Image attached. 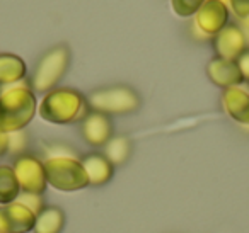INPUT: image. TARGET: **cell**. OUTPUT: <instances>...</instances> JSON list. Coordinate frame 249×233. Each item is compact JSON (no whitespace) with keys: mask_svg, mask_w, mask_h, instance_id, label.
I'll return each instance as SVG.
<instances>
[{"mask_svg":"<svg viewBox=\"0 0 249 233\" xmlns=\"http://www.w3.org/2000/svg\"><path fill=\"white\" fill-rule=\"evenodd\" d=\"M65 228V213L58 206H45L36 215L33 233H62Z\"/></svg>","mask_w":249,"mask_h":233,"instance_id":"9a60e30c","label":"cell"},{"mask_svg":"<svg viewBox=\"0 0 249 233\" xmlns=\"http://www.w3.org/2000/svg\"><path fill=\"white\" fill-rule=\"evenodd\" d=\"M213 48L218 58L237 62V58L248 50L246 36L239 24H227L218 34L213 36Z\"/></svg>","mask_w":249,"mask_h":233,"instance_id":"30bf717a","label":"cell"},{"mask_svg":"<svg viewBox=\"0 0 249 233\" xmlns=\"http://www.w3.org/2000/svg\"><path fill=\"white\" fill-rule=\"evenodd\" d=\"M38 113V100L24 80L0 90V131H22Z\"/></svg>","mask_w":249,"mask_h":233,"instance_id":"6da1fadb","label":"cell"},{"mask_svg":"<svg viewBox=\"0 0 249 233\" xmlns=\"http://www.w3.org/2000/svg\"><path fill=\"white\" fill-rule=\"evenodd\" d=\"M18 202H21V204H24L26 208L31 209L35 215H38V213L43 211V208H45V199H43L41 194H29V192H21L18 198Z\"/></svg>","mask_w":249,"mask_h":233,"instance_id":"d6986e66","label":"cell"},{"mask_svg":"<svg viewBox=\"0 0 249 233\" xmlns=\"http://www.w3.org/2000/svg\"><path fill=\"white\" fill-rule=\"evenodd\" d=\"M140 96L128 85H109L89 94L87 104L90 111L103 113L106 116L130 114L140 107Z\"/></svg>","mask_w":249,"mask_h":233,"instance_id":"5b68a950","label":"cell"},{"mask_svg":"<svg viewBox=\"0 0 249 233\" xmlns=\"http://www.w3.org/2000/svg\"><path fill=\"white\" fill-rule=\"evenodd\" d=\"M207 77L213 85L220 87V89H229V87H237L244 82L239 70L237 63L231 62V60L224 58H212L207 65Z\"/></svg>","mask_w":249,"mask_h":233,"instance_id":"8fae6325","label":"cell"},{"mask_svg":"<svg viewBox=\"0 0 249 233\" xmlns=\"http://www.w3.org/2000/svg\"><path fill=\"white\" fill-rule=\"evenodd\" d=\"M9 153V133L0 131V155Z\"/></svg>","mask_w":249,"mask_h":233,"instance_id":"603a6c76","label":"cell"},{"mask_svg":"<svg viewBox=\"0 0 249 233\" xmlns=\"http://www.w3.org/2000/svg\"><path fill=\"white\" fill-rule=\"evenodd\" d=\"M132 155V141L126 136H113L104 147V157L113 165H121Z\"/></svg>","mask_w":249,"mask_h":233,"instance_id":"e0dca14e","label":"cell"},{"mask_svg":"<svg viewBox=\"0 0 249 233\" xmlns=\"http://www.w3.org/2000/svg\"><path fill=\"white\" fill-rule=\"evenodd\" d=\"M89 185H104L113 179L114 165L104 157V153H89L82 158Z\"/></svg>","mask_w":249,"mask_h":233,"instance_id":"4fadbf2b","label":"cell"},{"mask_svg":"<svg viewBox=\"0 0 249 233\" xmlns=\"http://www.w3.org/2000/svg\"><path fill=\"white\" fill-rule=\"evenodd\" d=\"M70 60H72V53L67 45H56L50 48L36 63V68L31 75L29 87L33 89V92L46 94L56 89L60 80L65 77L69 70Z\"/></svg>","mask_w":249,"mask_h":233,"instance_id":"3957f363","label":"cell"},{"mask_svg":"<svg viewBox=\"0 0 249 233\" xmlns=\"http://www.w3.org/2000/svg\"><path fill=\"white\" fill-rule=\"evenodd\" d=\"M203 2L205 0H171V7L179 17H191L196 14Z\"/></svg>","mask_w":249,"mask_h":233,"instance_id":"ac0fdd59","label":"cell"},{"mask_svg":"<svg viewBox=\"0 0 249 233\" xmlns=\"http://www.w3.org/2000/svg\"><path fill=\"white\" fill-rule=\"evenodd\" d=\"M36 215L24 204L14 201L7 206H0V232L29 233L35 230Z\"/></svg>","mask_w":249,"mask_h":233,"instance_id":"9c48e42d","label":"cell"},{"mask_svg":"<svg viewBox=\"0 0 249 233\" xmlns=\"http://www.w3.org/2000/svg\"><path fill=\"white\" fill-rule=\"evenodd\" d=\"M229 24V7L224 0H205L195 14V26L205 36H215Z\"/></svg>","mask_w":249,"mask_h":233,"instance_id":"52a82bcc","label":"cell"},{"mask_svg":"<svg viewBox=\"0 0 249 233\" xmlns=\"http://www.w3.org/2000/svg\"><path fill=\"white\" fill-rule=\"evenodd\" d=\"M28 67L21 56L14 53H0V85H14L26 79Z\"/></svg>","mask_w":249,"mask_h":233,"instance_id":"5bb4252c","label":"cell"},{"mask_svg":"<svg viewBox=\"0 0 249 233\" xmlns=\"http://www.w3.org/2000/svg\"><path fill=\"white\" fill-rule=\"evenodd\" d=\"M222 104L231 119L239 124H249V90L229 87L222 92Z\"/></svg>","mask_w":249,"mask_h":233,"instance_id":"7c38bea8","label":"cell"},{"mask_svg":"<svg viewBox=\"0 0 249 233\" xmlns=\"http://www.w3.org/2000/svg\"><path fill=\"white\" fill-rule=\"evenodd\" d=\"M229 7L241 21L249 17V0H229Z\"/></svg>","mask_w":249,"mask_h":233,"instance_id":"44dd1931","label":"cell"},{"mask_svg":"<svg viewBox=\"0 0 249 233\" xmlns=\"http://www.w3.org/2000/svg\"><path fill=\"white\" fill-rule=\"evenodd\" d=\"M0 233H7V232H0Z\"/></svg>","mask_w":249,"mask_h":233,"instance_id":"cb8c5ba5","label":"cell"},{"mask_svg":"<svg viewBox=\"0 0 249 233\" xmlns=\"http://www.w3.org/2000/svg\"><path fill=\"white\" fill-rule=\"evenodd\" d=\"M28 145V136H26L24 130L16 131V133H9V151L11 153H21Z\"/></svg>","mask_w":249,"mask_h":233,"instance_id":"ffe728a7","label":"cell"},{"mask_svg":"<svg viewBox=\"0 0 249 233\" xmlns=\"http://www.w3.org/2000/svg\"><path fill=\"white\" fill-rule=\"evenodd\" d=\"M14 174L18 177V182L21 185V192H29V194H43L48 187L46 181L45 164L35 155H19L14 160Z\"/></svg>","mask_w":249,"mask_h":233,"instance_id":"8992f818","label":"cell"},{"mask_svg":"<svg viewBox=\"0 0 249 233\" xmlns=\"http://www.w3.org/2000/svg\"><path fill=\"white\" fill-rule=\"evenodd\" d=\"M48 185L62 192H73L89 185L86 168L75 157H48L45 162Z\"/></svg>","mask_w":249,"mask_h":233,"instance_id":"277c9868","label":"cell"},{"mask_svg":"<svg viewBox=\"0 0 249 233\" xmlns=\"http://www.w3.org/2000/svg\"><path fill=\"white\" fill-rule=\"evenodd\" d=\"M113 121L103 113L89 111V114L80 121V134L90 147H106L107 141L113 138Z\"/></svg>","mask_w":249,"mask_h":233,"instance_id":"ba28073f","label":"cell"},{"mask_svg":"<svg viewBox=\"0 0 249 233\" xmlns=\"http://www.w3.org/2000/svg\"><path fill=\"white\" fill-rule=\"evenodd\" d=\"M237 67H239V70H241V75H242V79L246 80V82H249V48L246 50L244 53H242L241 56L237 58Z\"/></svg>","mask_w":249,"mask_h":233,"instance_id":"7402d4cb","label":"cell"},{"mask_svg":"<svg viewBox=\"0 0 249 233\" xmlns=\"http://www.w3.org/2000/svg\"><path fill=\"white\" fill-rule=\"evenodd\" d=\"M41 119L52 124H70L82 121L89 114L87 97L70 87H56L43 96L38 104Z\"/></svg>","mask_w":249,"mask_h":233,"instance_id":"7a4b0ae2","label":"cell"},{"mask_svg":"<svg viewBox=\"0 0 249 233\" xmlns=\"http://www.w3.org/2000/svg\"><path fill=\"white\" fill-rule=\"evenodd\" d=\"M21 185L11 165H0V206H7L18 201Z\"/></svg>","mask_w":249,"mask_h":233,"instance_id":"2e32d148","label":"cell"}]
</instances>
